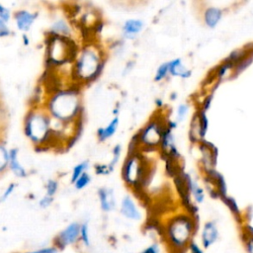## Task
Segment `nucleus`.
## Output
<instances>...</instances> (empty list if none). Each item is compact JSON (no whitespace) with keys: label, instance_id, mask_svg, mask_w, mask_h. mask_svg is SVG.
<instances>
[{"label":"nucleus","instance_id":"1","mask_svg":"<svg viewBox=\"0 0 253 253\" xmlns=\"http://www.w3.org/2000/svg\"><path fill=\"white\" fill-rule=\"evenodd\" d=\"M45 107L51 119L65 125L74 124L82 117L83 108L77 88L67 87L52 92Z\"/></svg>","mask_w":253,"mask_h":253},{"label":"nucleus","instance_id":"2","mask_svg":"<svg viewBox=\"0 0 253 253\" xmlns=\"http://www.w3.org/2000/svg\"><path fill=\"white\" fill-rule=\"evenodd\" d=\"M197 232V221L191 213H179L165 223L163 237L170 253H186Z\"/></svg>","mask_w":253,"mask_h":253},{"label":"nucleus","instance_id":"3","mask_svg":"<svg viewBox=\"0 0 253 253\" xmlns=\"http://www.w3.org/2000/svg\"><path fill=\"white\" fill-rule=\"evenodd\" d=\"M24 133L35 144V149L50 146L59 142L52 126L51 118L46 110L39 107L31 109L24 121Z\"/></svg>","mask_w":253,"mask_h":253},{"label":"nucleus","instance_id":"4","mask_svg":"<svg viewBox=\"0 0 253 253\" xmlns=\"http://www.w3.org/2000/svg\"><path fill=\"white\" fill-rule=\"evenodd\" d=\"M105 61L104 52L97 45L89 43L82 46L73 62L74 80L81 84L96 80L104 69Z\"/></svg>","mask_w":253,"mask_h":253},{"label":"nucleus","instance_id":"5","mask_svg":"<svg viewBox=\"0 0 253 253\" xmlns=\"http://www.w3.org/2000/svg\"><path fill=\"white\" fill-rule=\"evenodd\" d=\"M49 34V33H48ZM79 50L75 42L68 37L49 34L46 38V61L53 66H62L75 60Z\"/></svg>","mask_w":253,"mask_h":253},{"label":"nucleus","instance_id":"6","mask_svg":"<svg viewBox=\"0 0 253 253\" xmlns=\"http://www.w3.org/2000/svg\"><path fill=\"white\" fill-rule=\"evenodd\" d=\"M148 170L143 157L138 153L127 154L122 166V179L129 188L137 189L146 182Z\"/></svg>","mask_w":253,"mask_h":253},{"label":"nucleus","instance_id":"7","mask_svg":"<svg viewBox=\"0 0 253 253\" xmlns=\"http://www.w3.org/2000/svg\"><path fill=\"white\" fill-rule=\"evenodd\" d=\"M165 126L158 120H150L138 132H136L139 146L154 148L160 145L162 133Z\"/></svg>","mask_w":253,"mask_h":253},{"label":"nucleus","instance_id":"8","mask_svg":"<svg viewBox=\"0 0 253 253\" xmlns=\"http://www.w3.org/2000/svg\"><path fill=\"white\" fill-rule=\"evenodd\" d=\"M79 237L80 223L78 221H72L53 237L52 245L59 251L64 250L66 247L77 244L79 242Z\"/></svg>","mask_w":253,"mask_h":253},{"label":"nucleus","instance_id":"9","mask_svg":"<svg viewBox=\"0 0 253 253\" xmlns=\"http://www.w3.org/2000/svg\"><path fill=\"white\" fill-rule=\"evenodd\" d=\"M219 238V230L214 220L206 221L200 231V243L205 250L212 247Z\"/></svg>","mask_w":253,"mask_h":253},{"label":"nucleus","instance_id":"10","mask_svg":"<svg viewBox=\"0 0 253 253\" xmlns=\"http://www.w3.org/2000/svg\"><path fill=\"white\" fill-rule=\"evenodd\" d=\"M120 212L126 219L133 221H138L142 217L140 210L129 195H126L122 199L120 205Z\"/></svg>","mask_w":253,"mask_h":253},{"label":"nucleus","instance_id":"11","mask_svg":"<svg viewBox=\"0 0 253 253\" xmlns=\"http://www.w3.org/2000/svg\"><path fill=\"white\" fill-rule=\"evenodd\" d=\"M13 18H14L17 29L23 33H26L32 28L34 22L37 20L38 13L21 9V10H17L14 13Z\"/></svg>","mask_w":253,"mask_h":253},{"label":"nucleus","instance_id":"12","mask_svg":"<svg viewBox=\"0 0 253 253\" xmlns=\"http://www.w3.org/2000/svg\"><path fill=\"white\" fill-rule=\"evenodd\" d=\"M100 208L104 212L113 211L117 207L116 195L113 189L108 187H101L97 191Z\"/></svg>","mask_w":253,"mask_h":253},{"label":"nucleus","instance_id":"13","mask_svg":"<svg viewBox=\"0 0 253 253\" xmlns=\"http://www.w3.org/2000/svg\"><path fill=\"white\" fill-rule=\"evenodd\" d=\"M144 23L140 19H127L122 27V36L124 39L132 40L143 30Z\"/></svg>","mask_w":253,"mask_h":253},{"label":"nucleus","instance_id":"14","mask_svg":"<svg viewBox=\"0 0 253 253\" xmlns=\"http://www.w3.org/2000/svg\"><path fill=\"white\" fill-rule=\"evenodd\" d=\"M8 168L18 178H26L28 176L27 170L19 161V149L17 147H13L9 149Z\"/></svg>","mask_w":253,"mask_h":253},{"label":"nucleus","instance_id":"15","mask_svg":"<svg viewBox=\"0 0 253 253\" xmlns=\"http://www.w3.org/2000/svg\"><path fill=\"white\" fill-rule=\"evenodd\" d=\"M119 124H120V120L118 116H115L107 126L99 127L97 129V138L100 142H104L108 139H110L118 130L119 127Z\"/></svg>","mask_w":253,"mask_h":253},{"label":"nucleus","instance_id":"16","mask_svg":"<svg viewBox=\"0 0 253 253\" xmlns=\"http://www.w3.org/2000/svg\"><path fill=\"white\" fill-rule=\"evenodd\" d=\"M169 63V74L175 77H181L187 79L191 76V70H189L183 63L181 58H174Z\"/></svg>","mask_w":253,"mask_h":253},{"label":"nucleus","instance_id":"17","mask_svg":"<svg viewBox=\"0 0 253 253\" xmlns=\"http://www.w3.org/2000/svg\"><path fill=\"white\" fill-rule=\"evenodd\" d=\"M222 18V10L217 7H208L204 13V22L209 28H215Z\"/></svg>","mask_w":253,"mask_h":253},{"label":"nucleus","instance_id":"18","mask_svg":"<svg viewBox=\"0 0 253 253\" xmlns=\"http://www.w3.org/2000/svg\"><path fill=\"white\" fill-rule=\"evenodd\" d=\"M49 34L70 38V36L72 34V29H71L69 23L66 20L57 19L56 21H54L51 24Z\"/></svg>","mask_w":253,"mask_h":253},{"label":"nucleus","instance_id":"19","mask_svg":"<svg viewBox=\"0 0 253 253\" xmlns=\"http://www.w3.org/2000/svg\"><path fill=\"white\" fill-rule=\"evenodd\" d=\"M241 240L246 253H253V226L244 223L241 230Z\"/></svg>","mask_w":253,"mask_h":253},{"label":"nucleus","instance_id":"20","mask_svg":"<svg viewBox=\"0 0 253 253\" xmlns=\"http://www.w3.org/2000/svg\"><path fill=\"white\" fill-rule=\"evenodd\" d=\"M89 169V162L87 160H83L79 163H77L71 171L70 174V182L72 184H74V182L85 172H87V170Z\"/></svg>","mask_w":253,"mask_h":253},{"label":"nucleus","instance_id":"21","mask_svg":"<svg viewBox=\"0 0 253 253\" xmlns=\"http://www.w3.org/2000/svg\"><path fill=\"white\" fill-rule=\"evenodd\" d=\"M79 242L85 246L89 247L91 245V237H90V229L87 221H83L80 223V237Z\"/></svg>","mask_w":253,"mask_h":253},{"label":"nucleus","instance_id":"22","mask_svg":"<svg viewBox=\"0 0 253 253\" xmlns=\"http://www.w3.org/2000/svg\"><path fill=\"white\" fill-rule=\"evenodd\" d=\"M198 117V122H199V127H200V136L203 138L205 137L208 127H209V121L208 117L206 114V111L203 109L199 113L196 114Z\"/></svg>","mask_w":253,"mask_h":253},{"label":"nucleus","instance_id":"23","mask_svg":"<svg viewBox=\"0 0 253 253\" xmlns=\"http://www.w3.org/2000/svg\"><path fill=\"white\" fill-rule=\"evenodd\" d=\"M9 149L0 142V175L8 168Z\"/></svg>","mask_w":253,"mask_h":253},{"label":"nucleus","instance_id":"24","mask_svg":"<svg viewBox=\"0 0 253 253\" xmlns=\"http://www.w3.org/2000/svg\"><path fill=\"white\" fill-rule=\"evenodd\" d=\"M169 75V63L167 62H163L161 63L158 68L156 69L155 75H154V81L155 82H160L163 79H165L167 76Z\"/></svg>","mask_w":253,"mask_h":253},{"label":"nucleus","instance_id":"25","mask_svg":"<svg viewBox=\"0 0 253 253\" xmlns=\"http://www.w3.org/2000/svg\"><path fill=\"white\" fill-rule=\"evenodd\" d=\"M122 152H123V147L120 143L116 144L114 147H113V150H112V159L109 163V166L110 168L114 171L116 165L119 163L120 159H121V156H122Z\"/></svg>","mask_w":253,"mask_h":253},{"label":"nucleus","instance_id":"26","mask_svg":"<svg viewBox=\"0 0 253 253\" xmlns=\"http://www.w3.org/2000/svg\"><path fill=\"white\" fill-rule=\"evenodd\" d=\"M92 181V178L88 172L83 173L75 182H74V188L76 190H83L85 189Z\"/></svg>","mask_w":253,"mask_h":253},{"label":"nucleus","instance_id":"27","mask_svg":"<svg viewBox=\"0 0 253 253\" xmlns=\"http://www.w3.org/2000/svg\"><path fill=\"white\" fill-rule=\"evenodd\" d=\"M223 200V202H224V204L227 206V208L230 210V211L234 214V215H236V216H240V210H239V208H238V205H237V203H236V201L232 198V197H228V196H226L225 198H223L222 199Z\"/></svg>","mask_w":253,"mask_h":253},{"label":"nucleus","instance_id":"28","mask_svg":"<svg viewBox=\"0 0 253 253\" xmlns=\"http://www.w3.org/2000/svg\"><path fill=\"white\" fill-rule=\"evenodd\" d=\"M58 182L54 179H48L45 183V195L49 197H54L58 191Z\"/></svg>","mask_w":253,"mask_h":253},{"label":"nucleus","instance_id":"29","mask_svg":"<svg viewBox=\"0 0 253 253\" xmlns=\"http://www.w3.org/2000/svg\"><path fill=\"white\" fill-rule=\"evenodd\" d=\"M22 253H59V250L53 245H47V246H42L40 248L28 250Z\"/></svg>","mask_w":253,"mask_h":253},{"label":"nucleus","instance_id":"30","mask_svg":"<svg viewBox=\"0 0 253 253\" xmlns=\"http://www.w3.org/2000/svg\"><path fill=\"white\" fill-rule=\"evenodd\" d=\"M94 171L97 175H109L113 172L109 164H96L94 166Z\"/></svg>","mask_w":253,"mask_h":253},{"label":"nucleus","instance_id":"31","mask_svg":"<svg viewBox=\"0 0 253 253\" xmlns=\"http://www.w3.org/2000/svg\"><path fill=\"white\" fill-rule=\"evenodd\" d=\"M188 113H189V105L188 104H180L177 108V119H178V121L185 120Z\"/></svg>","mask_w":253,"mask_h":253},{"label":"nucleus","instance_id":"32","mask_svg":"<svg viewBox=\"0 0 253 253\" xmlns=\"http://www.w3.org/2000/svg\"><path fill=\"white\" fill-rule=\"evenodd\" d=\"M15 188H16V184H15V183H10V184L6 187V189L4 190V192H3V193L1 194V196H0V204L3 203V202H5V201L14 193Z\"/></svg>","mask_w":253,"mask_h":253},{"label":"nucleus","instance_id":"33","mask_svg":"<svg viewBox=\"0 0 253 253\" xmlns=\"http://www.w3.org/2000/svg\"><path fill=\"white\" fill-rule=\"evenodd\" d=\"M205 249L201 245V243H198L195 239L190 243L187 252L188 253H205Z\"/></svg>","mask_w":253,"mask_h":253},{"label":"nucleus","instance_id":"34","mask_svg":"<svg viewBox=\"0 0 253 253\" xmlns=\"http://www.w3.org/2000/svg\"><path fill=\"white\" fill-rule=\"evenodd\" d=\"M140 253H162L160 245L157 242H152L146 247H144Z\"/></svg>","mask_w":253,"mask_h":253},{"label":"nucleus","instance_id":"35","mask_svg":"<svg viewBox=\"0 0 253 253\" xmlns=\"http://www.w3.org/2000/svg\"><path fill=\"white\" fill-rule=\"evenodd\" d=\"M11 17H12V15H11L10 9L0 3V19L5 21L6 23H8L11 20Z\"/></svg>","mask_w":253,"mask_h":253},{"label":"nucleus","instance_id":"36","mask_svg":"<svg viewBox=\"0 0 253 253\" xmlns=\"http://www.w3.org/2000/svg\"><path fill=\"white\" fill-rule=\"evenodd\" d=\"M11 34H12V31L10 30L8 23H6L2 19H0V39L9 37Z\"/></svg>","mask_w":253,"mask_h":253},{"label":"nucleus","instance_id":"37","mask_svg":"<svg viewBox=\"0 0 253 253\" xmlns=\"http://www.w3.org/2000/svg\"><path fill=\"white\" fill-rule=\"evenodd\" d=\"M53 200L54 198L53 197H49L47 195H44L43 197H42L39 201V207L41 209H46L48 208L49 206H51V204L53 203Z\"/></svg>","mask_w":253,"mask_h":253},{"label":"nucleus","instance_id":"38","mask_svg":"<svg viewBox=\"0 0 253 253\" xmlns=\"http://www.w3.org/2000/svg\"><path fill=\"white\" fill-rule=\"evenodd\" d=\"M23 42H24V45H29V43H30L29 37L26 34L23 35Z\"/></svg>","mask_w":253,"mask_h":253}]
</instances>
